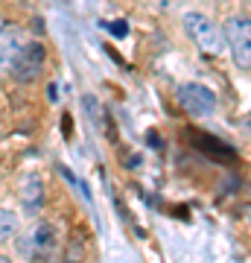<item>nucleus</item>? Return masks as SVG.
Instances as JSON below:
<instances>
[{
    "label": "nucleus",
    "mask_w": 251,
    "mask_h": 263,
    "mask_svg": "<svg viewBox=\"0 0 251 263\" xmlns=\"http://www.w3.org/2000/svg\"><path fill=\"white\" fill-rule=\"evenodd\" d=\"M18 246H21V254H24L29 263H47L56 254V246H59L56 226L47 222V219H38V222H32V226L18 237Z\"/></svg>",
    "instance_id": "1"
},
{
    "label": "nucleus",
    "mask_w": 251,
    "mask_h": 263,
    "mask_svg": "<svg viewBox=\"0 0 251 263\" xmlns=\"http://www.w3.org/2000/svg\"><path fill=\"white\" fill-rule=\"evenodd\" d=\"M184 29H187V35H190V41H193L196 47H202L205 53H219L225 44L222 29L216 27L207 15H202V12H187Z\"/></svg>",
    "instance_id": "2"
},
{
    "label": "nucleus",
    "mask_w": 251,
    "mask_h": 263,
    "mask_svg": "<svg viewBox=\"0 0 251 263\" xmlns=\"http://www.w3.org/2000/svg\"><path fill=\"white\" fill-rule=\"evenodd\" d=\"M222 35L234 53V62L240 67H251V18H242V15L228 18Z\"/></svg>",
    "instance_id": "3"
},
{
    "label": "nucleus",
    "mask_w": 251,
    "mask_h": 263,
    "mask_svg": "<svg viewBox=\"0 0 251 263\" xmlns=\"http://www.w3.org/2000/svg\"><path fill=\"white\" fill-rule=\"evenodd\" d=\"M176 100H178V105H181L187 114H193V117H207V114H214V108H216V94L210 88L196 85V82L181 85L176 91Z\"/></svg>",
    "instance_id": "4"
},
{
    "label": "nucleus",
    "mask_w": 251,
    "mask_h": 263,
    "mask_svg": "<svg viewBox=\"0 0 251 263\" xmlns=\"http://www.w3.org/2000/svg\"><path fill=\"white\" fill-rule=\"evenodd\" d=\"M44 47L38 44V41H27L24 47H21V53L15 56V62H12L9 73L18 79V82H35L38 73L44 70Z\"/></svg>",
    "instance_id": "5"
},
{
    "label": "nucleus",
    "mask_w": 251,
    "mask_h": 263,
    "mask_svg": "<svg viewBox=\"0 0 251 263\" xmlns=\"http://www.w3.org/2000/svg\"><path fill=\"white\" fill-rule=\"evenodd\" d=\"M27 41H24V32H21L15 24H3L0 27V65L9 70L12 62H15V56L21 53V47H24Z\"/></svg>",
    "instance_id": "6"
},
{
    "label": "nucleus",
    "mask_w": 251,
    "mask_h": 263,
    "mask_svg": "<svg viewBox=\"0 0 251 263\" xmlns=\"http://www.w3.org/2000/svg\"><path fill=\"white\" fill-rule=\"evenodd\" d=\"M21 199H24V208L29 214H35L38 208L44 205V181L38 176H27L21 181Z\"/></svg>",
    "instance_id": "7"
},
{
    "label": "nucleus",
    "mask_w": 251,
    "mask_h": 263,
    "mask_svg": "<svg viewBox=\"0 0 251 263\" xmlns=\"http://www.w3.org/2000/svg\"><path fill=\"white\" fill-rule=\"evenodd\" d=\"M193 143H196L202 152H205V155H210V158H219V161H231V158H234V149H231V146H225V143L214 141V138H207V135H202V138L196 135Z\"/></svg>",
    "instance_id": "8"
},
{
    "label": "nucleus",
    "mask_w": 251,
    "mask_h": 263,
    "mask_svg": "<svg viewBox=\"0 0 251 263\" xmlns=\"http://www.w3.org/2000/svg\"><path fill=\"white\" fill-rule=\"evenodd\" d=\"M15 234H18V216L12 211H6V208H0V243Z\"/></svg>",
    "instance_id": "9"
},
{
    "label": "nucleus",
    "mask_w": 251,
    "mask_h": 263,
    "mask_svg": "<svg viewBox=\"0 0 251 263\" xmlns=\"http://www.w3.org/2000/svg\"><path fill=\"white\" fill-rule=\"evenodd\" d=\"M65 263H85V243L82 234H73V240L65 249Z\"/></svg>",
    "instance_id": "10"
},
{
    "label": "nucleus",
    "mask_w": 251,
    "mask_h": 263,
    "mask_svg": "<svg viewBox=\"0 0 251 263\" xmlns=\"http://www.w3.org/2000/svg\"><path fill=\"white\" fill-rule=\"evenodd\" d=\"M108 29H111V32H114V35H117V38H123V35H126V29H129V27H126V21H117V24H111V27H108Z\"/></svg>",
    "instance_id": "11"
},
{
    "label": "nucleus",
    "mask_w": 251,
    "mask_h": 263,
    "mask_svg": "<svg viewBox=\"0 0 251 263\" xmlns=\"http://www.w3.org/2000/svg\"><path fill=\"white\" fill-rule=\"evenodd\" d=\"M0 263H12V260H9V257H3V254H0Z\"/></svg>",
    "instance_id": "12"
},
{
    "label": "nucleus",
    "mask_w": 251,
    "mask_h": 263,
    "mask_svg": "<svg viewBox=\"0 0 251 263\" xmlns=\"http://www.w3.org/2000/svg\"><path fill=\"white\" fill-rule=\"evenodd\" d=\"M245 129H251V120H245Z\"/></svg>",
    "instance_id": "13"
}]
</instances>
